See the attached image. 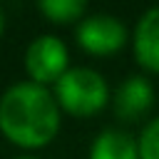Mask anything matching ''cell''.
<instances>
[{
    "instance_id": "1",
    "label": "cell",
    "mask_w": 159,
    "mask_h": 159,
    "mask_svg": "<svg viewBox=\"0 0 159 159\" xmlns=\"http://www.w3.org/2000/svg\"><path fill=\"white\" fill-rule=\"evenodd\" d=\"M60 112L52 94L37 82L12 84L0 99V129L22 147H40L57 132Z\"/></svg>"
},
{
    "instance_id": "2",
    "label": "cell",
    "mask_w": 159,
    "mask_h": 159,
    "mask_svg": "<svg viewBox=\"0 0 159 159\" xmlns=\"http://www.w3.org/2000/svg\"><path fill=\"white\" fill-rule=\"evenodd\" d=\"M55 84H57V99L70 114L84 117L102 109L107 102V84L102 75L89 67H72Z\"/></svg>"
},
{
    "instance_id": "3",
    "label": "cell",
    "mask_w": 159,
    "mask_h": 159,
    "mask_svg": "<svg viewBox=\"0 0 159 159\" xmlns=\"http://www.w3.org/2000/svg\"><path fill=\"white\" fill-rule=\"evenodd\" d=\"M25 65H27L30 77L37 84H42V82H57L67 72V47L55 35H40L27 47Z\"/></svg>"
},
{
    "instance_id": "4",
    "label": "cell",
    "mask_w": 159,
    "mask_h": 159,
    "mask_svg": "<svg viewBox=\"0 0 159 159\" xmlns=\"http://www.w3.org/2000/svg\"><path fill=\"white\" fill-rule=\"evenodd\" d=\"M77 40L84 50H89L94 55H107V52H114L124 45L127 30L114 15L99 12V15H89L87 20L80 22Z\"/></svg>"
},
{
    "instance_id": "5",
    "label": "cell",
    "mask_w": 159,
    "mask_h": 159,
    "mask_svg": "<svg viewBox=\"0 0 159 159\" xmlns=\"http://www.w3.org/2000/svg\"><path fill=\"white\" fill-rule=\"evenodd\" d=\"M152 102H154V89H152V84H149L144 77L132 75V77H127V80L119 84V89H117V94H114V112H117L119 119L134 122V119H139V117L152 107Z\"/></svg>"
},
{
    "instance_id": "6",
    "label": "cell",
    "mask_w": 159,
    "mask_h": 159,
    "mask_svg": "<svg viewBox=\"0 0 159 159\" xmlns=\"http://www.w3.org/2000/svg\"><path fill=\"white\" fill-rule=\"evenodd\" d=\"M134 52L147 70L159 72V7H152L142 15L134 32Z\"/></svg>"
},
{
    "instance_id": "7",
    "label": "cell",
    "mask_w": 159,
    "mask_h": 159,
    "mask_svg": "<svg viewBox=\"0 0 159 159\" xmlns=\"http://www.w3.org/2000/svg\"><path fill=\"white\" fill-rule=\"evenodd\" d=\"M89 159H137V147L129 134L119 129H104L94 139Z\"/></svg>"
},
{
    "instance_id": "8",
    "label": "cell",
    "mask_w": 159,
    "mask_h": 159,
    "mask_svg": "<svg viewBox=\"0 0 159 159\" xmlns=\"http://www.w3.org/2000/svg\"><path fill=\"white\" fill-rule=\"evenodd\" d=\"M40 10L55 22H70L82 17L84 2L82 0H40Z\"/></svg>"
},
{
    "instance_id": "9",
    "label": "cell",
    "mask_w": 159,
    "mask_h": 159,
    "mask_svg": "<svg viewBox=\"0 0 159 159\" xmlns=\"http://www.w3.org/2000/svg\"><path fill=\"white\" fill-rule=\"evenodd\" d=\"M139 154L142 159H159V117L144 127L139 139Z\"/></svg>"
},
{
    "instance_id": "10",
    "label": "cell",
    "mask_w": 159,
    "mask_h": 159,
    "mask_svg": "<svg viewBox=\"0 0 159 159\" xmlns=\"http://www.w3.org/2000/svg\"><path fill=\"white\" fill-rule=\"evenodd\" d=\"M2 25H5V17H2V10H0V35H2Z\"/></svg>"
},
{
    "instance_id": "11",
    "label": "cell",
    "mask_w": 159,
    "mask_h": 159,
    "mask_svg": "<svg viewBox=\"0 0 159 159\" xmlns=\"http://www.w3.org/2000/svg\"><path fill=\"white\" fill-rule=\"evenodd\" d=\"M20 159H30V157H20Z\"/></svg>"
}]
</instances>
